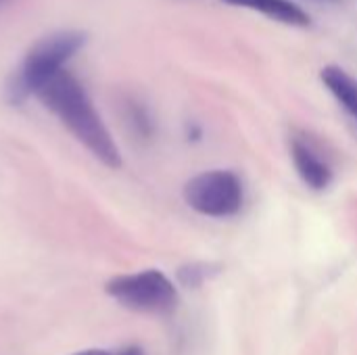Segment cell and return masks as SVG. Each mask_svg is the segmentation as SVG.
Returning a JSON list of instances; mask_svg holds the SVG:
<instances>
[{
  "instance_id": "7a4b0ae2",
  "label": "cell",
  "mask_w": 357,
  "mask_h": 355,
  "mask_svg": "<svg viewBox=\"0 0 357 355\" xmlns=\"http://www.w3.org/2000/svg\"><path fill=\"white\" fill-rule=\"evenodd\" d=\"M88 42V33L79 29H59L40 38L25 54L21 65L6 82V100L21 105L29 96L61 73L69 59H73Z\"/></svg>"
},
{
  "instance_id": "ba28073f",
  "label": "cell",
  "mask_w": 357,
  "mask_h": 355,
  "mask_svg": "<svg viewBox=\"0 0 357 355\" xmlns=\"http://www.w3.org/2000/svg\"><path fill=\"white\" fill-rule=\"evenodd\" d=\"M178 278L186 287H199L205 278H209V266H205V264H192V266L180 268Z\"/></svg>"
},
{
  "instance_id": "9c48e42d",
  "label": "cell",
  "mask_w": 357,
  "mask_h": 355,
  "mask_svg": "<svg viewBox=\"0 0 357 355\" xmlns=\"http://www.w3.org/2000/svg\"><path fill=\"white\" fill-rule=\"evenodd\" d=\"M100 355H144V352L140 347H128L123 352H117V354H109V352H102Z\"/></svg>"
},
{
  "instance_id": "5b68a950",
  "label": "cell",
  "mask_w": 357,
  "mask_h": 355,
  "mask_svg": "<svg viewBox=\"0 0 357 355\" xmlns=\"http://www.w3.org/2000/svg\"><path fill=\"white\" fill-rule=\"evenodd\" d=\"M291 157L293 163L297 167V174L301 176V180L314 188V190H322L333 182V169L331 165L301 138H293L291 142Z\"/></svg>"
},
{
  "instance_id": "6da1fadb",
  "label": "cell",
  "mask_w": 357,
  "mask_h": 355,
  "mask_svg": "<svg viewBox=\"0 0 357 355\" xmlns=\"http://www.w3.org/2000/svg\"><path fill=\"white\" fill-rule=\"evenodd\" d=\"M38 100L107 167H121V153L79 80L63 69L38 92Z\"/></svg>"
},
{
  "instance_id": "8992f818",
  "label": "cell",
  "mask_w": 357,
  "mask_h": 355,
  "mask_svg": "<svg viewBox=\"0 0 357 355\" xmlns=\"http://www.w3.org/2000/svg\"><path fill=\"white\" fill-rule=\"evenodd\" d=\"M230 6H241L255 10L272 21L291 25V27H310L312 17L293 0H222Z\"/></svg>"
},
{
  "instance_id": "52a82bcc",
  "label": "cell",
  "mask_w": 357,
  "mask_h": 355,
  "mask_svg": "<svg viewBox=\"0 0 357 355\" xmlns=\"http://www.w3.org/2000/svg\"><path fill=\"white\" fill-rule=\"evenodd\" d=\"M324 86L337 98V103L357 121V80L337 65H328L320 73Z\"/></svg>"
},
{
  "instance_id": "277c9868",
  "label": "cell",
  "mask_w": 357,
  "mask_h": 355,
  "mask_svg": "<svg viewBox=\"0 0 357 355\" xmlns=\"http://www.w3.org/2000/svg\"><path fill=\"white\" fill-rule=\"evenodd\" d=\"M184 201L190 209L207 218H232L245 201L243 182L226 169L203 172L184 186Z\"/></svg>"
},
{
  "instance_id": "7c38bea8",
  "label": "cell",
  "mask_w": 357,
  "mask_h": 355,
  "mask_svg": "<svg viewBox=\"0 0 357 355\" xmlns=\"http://www.w3.org/2000/svg\"><path fill=\"white\" fill-rule=\"evenodd\" d=\"M2 2H6V0H0V4H2Z\"/></svg>"
},
{
  "instance_id": "3957f363",
  "label": "cell",
  "mask_w": 357,
  "mask_h": 355,
  "mask_svg": "<svg viewBox=\"0 0 357 355\" xmlns=\"http://www.w3.org/2000/svg\"><path fill=\"white\" fill-rule=\"evenodd\" d=\"M107 295L119 305L140 314H169L178 308L176 285L159 270L115 276L105 287Z\"/></svg>"
},
{
  "instance_id": "30bf717a",
  "label": "cell",
  "mask_w": 357,
  "mask_h": 355,
  "mask_svg": "<svg viewBox=\"0 0 357 355\" xmlns=\"http://www.w3.org/2000/svg\"><path fill=\"white\" fill-rule=\"evenodd\" d=\"M102 352L100 349H86V352H77V354L73 355H100Z\"/></svg>"
},
{
  "instance_id": "8fae6325",
  "label": "cell",
  "mask_w": 357,
  "mask_h": 355,
  "mask_svg": "<svg viewBox=\"0 0 357 355\" xmlns=\"http://www.w3.org/2000/svg\"><path fill=\"white\" fill-rule=\"evenodd\" d=\"M318 2H339V0H318Z\"/></svg>"
}]
</instances>
